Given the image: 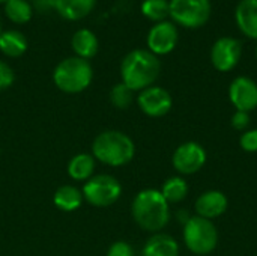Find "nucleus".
<instances>
[{
    "label": "nucleus",
    "instance_id": "obj_32",
    "mask_svg": "<svg viewBox=\"0 0 257 256\" xmlns=\"http://www.w3.org/2000/svg\"><path fill=\"white\" fill-rule=\"evenodd\" d=\"M256 56H257V48H256Z\"/></svg>",
    "mask_w": 257,
    "mask_h": 256
},
{
    "label": "nucleus",
    "instance_id": "obj_11",
    "mask_svg": "<svg viewBox=\"0 0 257 256\" xmlns=\"http://www.w3.org/2000/svg\"><path fill=\"white\" fill-rule=\"evenodd\" d=\"M178 44V29L172 21L157 23L148 33L149 51L155 56L169 54Z\"/></svg>",
    "mask_w": 257,
    "mask_h": 256
},
{
    "label": "nucleus",
    "instance_id": "obj_27",
    "mask_svg": "<svg viewBox=\"0 0 257 256\" xmlns=\"http://www.w3.org/2000/svg\"><path fill=\"white\" fill-rule=\"evenodd\" d=\"M107 256H134V250L130 243L126 241H116L108 249Z\"/></svg>",
    "mask_w": 257,
    "mask_h": 256
},
{
    "label": "nucleus",
    "instance_id": "obj_23",
    "mask_svg": "<svg viewBox=\"0 0 257 256\" xmlns=\"http://www.w3.org/2000/svg\"><path fill=\"white\" fill-rule=\"evenodd\" d=\"M142 14L152 21H166L170 15V6L167 0H143Z\"/></svg>",
    "mask_w": 257,
    "mask_h": 256
},
{
    "label": "nucleus",
    "instance_id": "obj_21",
    "mask_svg": "<svg viewBox=\"0 0 257 256\" xmlns=\"http://www.w3.org/2000/svg\"><path fill=\"white\" fill-rule=\"evenodd\" d=\"M188 193V184L182 177H172L169 178L163 189H161V195L164 196V199L170 204H178L181 201L185 199Z\"/></svg>",
    "mask_w": 257,
    "mask_h": 256
},
{
    "label": "nucleus",
    "instance_id": "obj_5",
    "mask_svg": "<svg viewBox=\"0 0 257 256\" xmlns=\"http://www.w3.org/2000/svg\"><path fill=\"white\" fill-rule=\"evenodd\" d=\"M184 243L194 255H209L218 244V231L212 220L193 216L184 225Z\"/></svg>",
    "mask_w": 257,
    "mask_h": 256
},
{
    "label": "nucleus",
    "instance_id": "obj_31",
    "mask_svg": "<svg viewBox=\"0 0 257 256\" xmlns=\"http://www.w3.org/2000/svg\"><path fill=\"white\" fill-rule=\"evenodd\" d=\"M0 35H2V23H0Z\"/></svg>",
    "mask_w": 257,
    "mask_h": 256
},
{
    "label": "nucleus",
    "instance_id": "obj_18",
    "mask_svg": "<svg viewBox=\"0 0 257 256\" xmlns=\"http://www.w3.org/2000/svg\"><path fill=\"white\" fill-rule=\"evenodd\" d=\"M27 50V39L18 30H6L0 35V51L9 57H20Z\"/></svg>",
    "mask_w": 257,
    "mask_h": 256
},
{
    "label": "nucleus",
    "instance_id": "obj_6",
    "mask_svg": "<svg viewBox=\"0 0 257 256\" xmlns=\"http://www.w3.org/2000/svg\"><path fill=\"white\" fill-rule=\"evenodd\" d=\"M169 6L172 20L188 29L203 26L211 17L209 0H170Z\"/></svg>",
    "mask_w": 257,
    "mask_h": 256
},
{
    "label": "nucleus",
    "instance_id": "obj_16",
    "mask_svg": "<svg viewBox=\"0 0 257 256\" xmlns=\"http://www.w3.org/2000/svg\"><path fill=\"white\" fill-rule=\"evenodd\" d=\"M96 0H56V11L65 20H81L89 15Z\"/></svg>",
    "mask_w": 257,
    "mask_h": 256
},
{
    "label": "nucleus",
    "instance_id": "obj_30",
    "mask_svg": "<svg viewBox=\"0 0 257 256\" xmlns=\"http://www.w3.org/2000/svg\"><path fill=\"white\" fill-rule=\"evenodd\" d=\"M8 0H0V3H6Z\"/></svg>",
    "mask_w": 257,
    "mask_h": 256
},
{
    "label": "nucleus",
    "instance_id": "obj_12",
    "mask_svg": "<svg viewBox=\"0 0 257 256\" xmlns=\"http://www.w3.org/2000/svg\"><path fill=\"white\" fill-rule=\"evenodd\" d=\"M229 98L236 110L250 113L257 107V83L248 77H236L230 83Z\"/></svg>",
    "mask_w": 257,
    "mask_h": 256
},
{
    "label": "nucleus",
    "instance_id": "obj_1",
    "mask_svg": "<svg viewBox=\"0 0 257 256\" xmlns=\"http://www.w3.org/2000/svg\"><path fill=\"white\" fill-rule=\"evenodd\" d=\"M161 71V63L158 57L149 50H133L130 51L120 65L122 83H125L131 91H143L151 88L158 78Z\"/></svg>",
    "mask_w": 257,
    "mask_h": 256
},
{
    "label": "nucleus",
    "instance_id": "obj_20",
    "mask_svg": "<svg viewBox=\"0 0 257 256\" xmlns=\"http://www.w3.org/2000/svg\"><path fill=\"white\" fill-rule=\"evenodd\" d=\"M83 202V193L72 186H62L54 193V205L62 211H75Z\"/></svg>",
    "mask_w": 257,
    "mask_h": 256
},
{
    "label": "nucleus",
    "instance_id": "obj_7",
    "mask_svg": "<svg viewBox=\"0 0 257 256\" xmlns=\"http://www.w3.org/2000/svg\"><path fill=\"white\" fill-rule=\"evenodd\" d=\"M81 193L90 205L110 207L120 198L122 187L111 175H96L87 180Z\"/></svg>",
    "mask_w": 257,
    "mask_h": 256
},
{
    "label": "nucleus",
    "instance_id": "obj_8",
    "mask_svg": "<svg viewBox=\"0 0 257 256\" xmlns=\"http://www.w3.org/2000/svg\"><path fill=\"white\" fill-rule=\"evenodd\" d=\"M172 163L181 175H194L205 166L206 151L197 142H185L176 148Z\"/></svg>",
    "mask_w": 257,
    "mask_h": 256
},
{
    "label": "nucleus",
    "instance_id": "obj_26",
    "mask_svg": "<svg viewBox=\"0 0 257 256\" xmlns=\"http://www.w3.org/2000/svg\"><path fill=\"white\" fill-rule=\"evenodd\" d=\"M232 127L235 128V130H239V131H247V128H248V125H250V122H251V118H250V113H247V112H239V110H236L235 113H233V116H232Z\"/></svg>",
    "mask_w": 257,
    "mask_h": 256
},
{
    "label": "nucleus",
    "instance_id": "obj_28",
    "mask_svg": "<svg viewBox=\"0 0 257 256\" xmlns=\"http://www.w3.org/2000/svg\"><path fill=\"white\" fill-rule=\"evenodd\" d=\"M14 81V71L12 68L0 60V91L9 88Z\"/></svg>",
    "mask_w": 257,
    "mask_h": 256
},
{
    "label": "nucleus",
    "instance_id": "obj_25",
    "mask_svg": "<svg viewBox=\"0 0 257 256\" xmlns=\"http://www.w3.org/2000/svg\"><path fill=\"white\" fill-rule=\"evenodd\" d=\"M239 145L245 152H257V128L244 131L239 139Z\"/></svg>",
    "mask_w": 257,
    "mask_h": 256
},
{
    "label": "nucleus",
    "instance_id": "obj_2",
    "mask_svg": "<svg viewBox=\"0 0 257 256\" xmlns=\"http://www.w3.org/2000/svg\"><path fill=\"white\" fill-rule=\"evenodd\" d=\"M131 211L136 223L149 232H158L164 229L170 220L169 202L164 199L161 192L155 189L142 190L134 198Z\"/></svg>",
    "mask_w": 257,
    "mask_h": 256
},
{
    "label": "nucleus",
    "instance_id": "obj_22",
    "mask_svg": "<svg viewBox=\"0 0 257 256\" xmlns=\"http://www.w3.org/2000/svg\"><path fill=\"white\" fill-rule=\"evenodd\" d=\"M5 14L11 21L24 24L32 18L33 8L27 0H8L5 3Z\"/></svg>",
    "mask_w": 257,
    "mask_h": 256
},
{
    "label": "nucleus",
    "instance_id": "obj_9",
    "mask_svg": "<svg viewBox=\"0 0 257 256\" xmlns=\"http://www.w3.org/2000/svg\"><path fill=\"white\" fill-rule=\"evenodd\" d=\"M242 54V45L238 39L230 36H223L217 39L211 48V62L215 69L221 72L232 71Z\"/></svg>",
    "mask_w": 257,
    "mask_h": 256
},
{
    "label": "nucleus",
    "instance_id": "obj_15",
    "mask_svg": "<svg viewBox=\"0 0 257 256\" xmlns=\"http://www.w3.org/2000/svg\"><path fill=\"white\" fill-rule=\"evenodd\" d=\"M179 255V246L176 240L167 234H155L152 235L145 247L143 256H178Z\"/></svg>",
    "mask_w": 257,
    "mask_h": 256
},
{
    "label": "nucleus",
    "instance_id": "obj_14",
    "mask_svg": "<svg viewBox=\"0 0 257 256\" xmlns=\"http://www.w3.org/2000/svg\"><path fill=\"white\" fill-rule=\"evenodd\" d=\"M235 20L245 36L257 39V0H241L235 11Z\"/></svg>",
    "mask_w": 257,
    "mask_h": 256
},
{
    "label": "nucleus",
    "instance_id": "obj_4",
    "mask_svg": "<svg viewBox=\"0 0 257 256\" xmlns=\"http://www.w3.org/2000/svg\"><path fill=\"white\" fill-rule=\"evenodd\" d=\"M92 77L93 71L90 63L78 56L62 60L53 72L56 86L66 94H78L84 91L90 84Z\"/></svg>",
    "mask_w": 257,
    "mask_h": 256
},
{
    "label": "nucleus",
    "instance_id": "obj_29",
    "mask_svg": "<svg viewBox=\"0 0 257 256\" xmlns=\"http://www.w3.org/2000/svg\"><path fill=\"white\" fill-rule=\"evenodd\" d=\"M32 8L41 14H47L56 11V0H32Z\"/></svg>",
    "mask_w": 257,
    "mask_h": 256
},
{
    "label": "nucleus",
    "instance_id": "obj_19",
    "mask_svg": "<svg viewBox=\"0 0 257 256\" xmlns=\"http://www.w3.org/2000/svg\"><path fill=\"white\" fill-rule=\"evenodd\" d=\"M95 170V157L90 154H78L68 164V175L75 181H87Z\"/></svg>",
    "mask_w": 257,
    "mask_h": 256
},
{
    "label": "nucleus",
    "instance_id": "obj_13",
    "mask_svg": "<svg viewBox=\"0 0 257 256\" xmlns=\"http://www.w3.org/2000/svg\"><path fill=\"white\" fill-rule=\"evenodd\" d=\"M227 198L220 190H208L202 193L196 201V213L197 216L212 220L223 216L227 210Z\"/></svg>",
    "mask_w": 257,
    "mask_h": 256
},
{
    "label": "nucleus",
    "instance_id": "obj_17",
    "mask_svg": "<svg viewBox=\"0 0 257 256\" xmlns=\"http://www.w3.org/2000/svg\"><path fill=\"white\" fill-rule=\"evenodd\" d=\"M72 50L75 54L81 59H90L98 51V38L96 35L89 29H80L74 33L71 39Z\"/></svg>",
    "mask_w": 257,
    "mask_h": 256
},
{
    "label": "nucleus",
    "instance_id": "obj_3",
    "mask_svg": "<svg viewBox=\"0 0 257 256\" xmlns=\"http://www.w3.org/2000/svg\"><path fill=\"white\" fill-rule=\"evenodd\" d=\"M96 160L108 166H123L134 158L136 146L130 136L122 131L108 130L96 136L92 145Z\"/></svg>",
    "mask_w": 257,
    "mask_h": 256
},
{
    "label": "nucleus",
    "instance_id": "obj_24",
    "mask_svg": "<svg viewBox=\"0 0 257 256\" xmlns=\"http://www.w3.org/2000/svg\"><path fill=\"white\" fill-rule=\"evenodd\" d=\"M133 92L125 83H117L111 92H110V100L114 107L117 109H128L133 103Z\"/></svg>",
    "mask_w": 257,
    "mask_h": 256
},
{
    "label": "nucleus",
    "instance_id": "obj_10",
    "mask_svg": "<svg viewBox=\"0 0 257 256\" xmlns=\"http://www.w3.org/2000/svg\"><path fill=\"white\" fill-rule=\"evenodd\" d=\"M137 101L142 112L152 118H161L167 115L173 106V100L170 94L160 86H151L143 89Z\"/></svg>",
    "mask_w": 257,
    "mask_h": 256
}]
</instances>
